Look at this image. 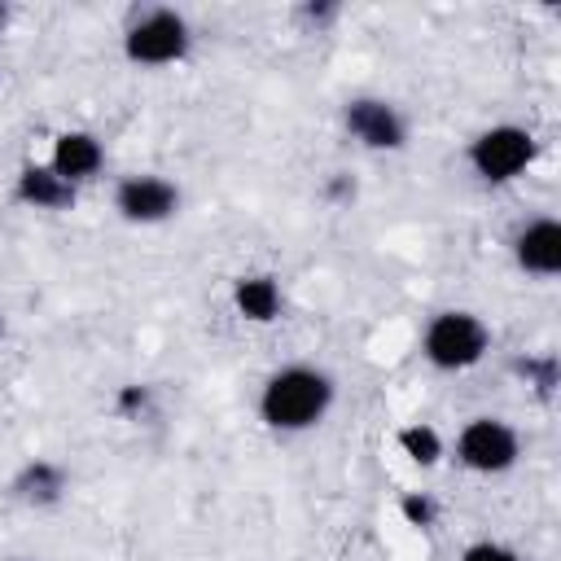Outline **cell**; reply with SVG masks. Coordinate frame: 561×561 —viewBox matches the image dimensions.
Returning <instances> with one entry per match:
<instances>
[{
    "label": "cell",
    "instance_id": "cell-16",
    "mask_svg": "<svg viewBox=\"0 0 561 561\" xmlns=\"http://www.w3.org/2000/svg\"><path fill=\"white\" fill-rule=\"evenodd\" d=\"M4 22H9V13H4V4H0V31H4Z\"/></svg>",
    "mask_w": 561,
    "mask_h": 561
},
{
    "label": "cell",
    "instance_id": "cell-12",
    "mask_svg": "<svg viewBox=\"0 0 561 561\" xmlns=\"http://www.w3.org/2000/svg\"><path fill=\"white\" fill-rule=\"evenodd\" d=\"M61 486H66V478H61V469H57V465H48V460L26 465V469H22V478L13 482V491H18L22 500H31V504H53V500L61 495Z\"/></svg>",
    "mask_w": 561,
    "mask_h": 561
},
{
    "label": "cell",
    "instance_id": "cell-15",
    "mask_svg": "<svg viewBox=\"0 0 561 561\" xmlns=\"http://www.w3.org/2000/svg\"><path fill=\"white\" fill-rule=\"evenodd\" d=\"M403 513H408L412 522H421V526H425V522L434 517V508H430V500H416V495H408V500H403Z\"/></svg>",
    "mask_w": 561,
    "mask_h": 561
},
{
    "label": "cell",
    "instance_id": "cell-8",
    "mask_svg": "<svg viewBox=\"0 0 561 561\" xmlns=\"http://www.w3.org/2000/svg\"><path fill=\"white\" fill-rule=\"evenodd\" d=\"M513 259L530 276H557L561 272V224L535 219L513 237Z\"/></svg>",
    "mask_w": 561,
    "mask_h": 561
},
{
    "label": "cell",
    "instance_id": "cell-11",
    "mask_svg": "<svg viewBox=\"0 0 561 561\" xmlns=\"http://www.w3.org/2000/svg\"><path fill=\"white\" fill-rule=\"evenodd\" d=\"M232 307L254 324H272L280 316V285L272 276H241L232 289Z\"/></svg>",
    "mask_w": 561,
    "mask_h": 561
},
{
    "label": "cell",
    "instance_id": "cell-3",
    "mask_svg": "<svg viewBox=\"0 0 561 561\" xmlns=\"http://www.w3.org/2000/svg\"><path fill=\"white\" fill-rule=\"evenodd\" d=\"M188 44H193L188 22L175 9H149L123 35V53L136 66H171L188 53Z\"/></svg>",
    "mask_w": 561,
    "mask_h": 561
},
{
    "label": "cell",
    "instance_id": "cell-7",
    "mask_svg": "<svg viewBox=\"0 0 561 561\" xmlns=\"http://www.w3.org/2000/svg\"><path fill=\"white\" fill-rule=\"evenodd\" d=\"M346 127L355 140H364L368 149H399L408 127L399 118V110L390 101H373V96H359L346 105Z\"/></svg>",
    "mask_w": 561,
    "mask_h": 561
},
{
    "label": "cell",
    "instance_id": "cell-2",
    "mask_svg": "<svg viewBox=\"0 0 561 561\" xmlns=\"http://www.w3.org/2000/svg\"><path fill=\"white\" fill-rule=\"evenodd\" d=\"M491 346V333L486 324L473 316V311H438L425 329V359L434 368H473Z\"/></svg>",
    "mask_w": 561,
    "mask_h": 561
},
{
    "label": "cell",
    "instance_id": "cell-4",
    "mask_svg": "<svg viewBox=\"0 0 561 561\" xmlns=\"http://www.w3.org/2000/svg\"><path fill=\"white\" fill-rule=\"evenodd\" d=\"M535 158V136L517 123H500V127H486L482 136H473L469 145V167L486 180V184H508L517 180Z\"/></svg>",
    "mask_w": 561,
    "mask_h": 561
},
{
    "label": "cell",
    "instance_id": "cell-9",
    "mask_svg": "<svg viewBox=\"0 0 561 561\" xmlns=\"http://www.w3.org/2000/svg\"><path fill=\"white\" fill-rule=\"evenodd\" d=\"M101 162H105V149H101V140H96L92 131H61V136L53 140L48 167H53L66 184L92 180V175L101 171Z\"/></svg>",
    "mask_w": 561,
    "mask_h": 561
},
{
    "label": "cell",
    "instance_id": "cell-14",
    "mask_svg": "<svg viewBox=\"0 0 561 561\" xmlns=\"http://www.w3.org/2000/svg\"><path fill=\"white\" fill-rule=\"evenodd\" d=\"M460 561H522V557H517L513 548H504V543H491V539H482V543H469Z\"/></svg>",
    "mask_w": 561,
    "mask_h": 561
},
{
    "label": "cell",
    "instance_id": "cell-6",
    "mask_svg": "<svg viewBox=\"0 0 561 561\" xmlns=\"http://www.w3.org/2000/svg\"><path fill=\"white\" fill-rule=\"evenodd\" d=\"M114 206L127 224H162L180 210V188L162 175H127L114 193Z\"/></svg>",
    "mask_w": 561,
    "mask_h": 561
},
{
    "label": "cell",
    "instance_id": "cell-5",
    "mask_svg": "<svg viewBox=\"0 0 561 561\" xmlns=\"http://www.w3.org/2000/svg\"><path fill=\"white\" fill-rule=\"evenodd\" d=\"M456 456L473 473H504L517 460V434L500 416H473L456 438Z\"/></svg>",
    "mask_w": 561,
    "mask_h": 561
},
{
    "label": "cell",
    "instance_id": "cell-10",
    "mask_svg": "<svg viewBox=\"0 0 561 561\" xmlns=\"http://www.w3.org/2000/svg\"><path fill=\"white\" fill-rule=\"evenodd\" d=\"M18 202L35 210H66L75 202V184H66L53 167H22L18 175Z\"/></svg>",
    "mask_w": 561,
    "mask_h": 561
},
{
    "label": "cell",
    "instance_id": "cell-1",
    "mask_svg": "<svg viewBox=\"0 0 561 561\" xmlns=\"http://www.w3.org/2000/svg\"><path fill=\"white\" fill-rule=\"evenodd\" d=\"M333 403V377L311 364H289L263 381L259 416L280 434H302L324 421Z\"/></svg>",
    "mask_w": 561,
    "mask_h": 561
},
{
    "label": "cell",
    "instance_id": "cell-13",
    "mask_svg": "<svg viewBox=\"0 0 561 561\" xmlns=\"http://www.w3.org/2000/svg\"><path fill=\"white\" fill-rule=\"evenodd\" d=\"M399 447H403L416 465H434V460L443 456V438H438V430H430V425H408V430H399Z\"/></svg>",
    "mask_w": 561,
    "mask_h": 561
}]
</instances>
